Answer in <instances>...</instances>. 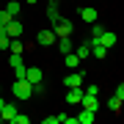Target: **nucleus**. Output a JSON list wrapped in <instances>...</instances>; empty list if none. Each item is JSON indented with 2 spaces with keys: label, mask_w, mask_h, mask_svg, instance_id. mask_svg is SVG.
<instances>
[{
  "label": "nucleus",
  "mask_w": 124,
  "mask_h": 124,
  "mask_svg": "<svg viewBox=\"0 0 124 124\" xmlns=\"http://www.w3.org/2000/svg\"><path fill=\"white\" fill-rule=\"evenodd\" d=\"M11 94L17 99H31L33 97V83H28V80H14V85H11Z\"/></svg>",
  "instance_id": "nucleus-1"
},
{
  "label": "nucleus",
  "mask_w": 124,
  "mask_h": 124,
  "mask_svg": "<svg viewBox=\"0 0 124 124\" xmlns=\"http://www.w3.org/2000/svg\"><path fill=\"white\" fill-rule=\"evenodd\" d=\"M22 31H25V25L19 22L17 17H11L8 22H6V36H8V39H19V36H22Z\"/></svg>",
  "instance_id": "nucleus-2"
},
{
  "label": "nucleus",
  "mask_w": 124,
  "mask_h": 124,
  "mask_svg": "<svg viewBox=\"0 0 124 124\" xmlns=\"http://www.w3.org/2000/svg\"><path fill=\"white\" fill-rule=\"evenodd\" d=\"M72 31H75V25L69 22V19H58V22H53V33L58 36V39H61V36H72Z\"/></svg>",
  "instance_id": "nucleus-3"
},
{
  "label": "nucleus",
  "mask_w": 124,
  "mask_h": 124,
  "mask_svg": "<svg viewBox=\"0 0 124 124\" xmlns=\"http://www.w3.org/2000/svg\"><path fill=\"white\" fill-rule=\"evenodd\" d=\"M116 41H119V36H116L113 31H102V36L97 39V44H102L105 50H110V47H116Z\"/></svg>",
  "instance_id": "nucleus-4"
},
{
  "label": "nucleus",
  "mask_w": 124,
  "mask_h": 124,
  "mask_svg": "<svg viewBox=\"0 0 124 124\" xmlns=\"http://www.w3.org/2000/svg\"><path fill=\"white\" fill-rule=\"evenodd\" d=\"M55 39H58V36H55L53 31H39V36H36V44H41V47H53Z\"/></svg>",
  "instance_id": "nucleus-5"
},
{
  "label": "nucleus",
  "mask_w": 124,
  "mask_h": 124,
  "mask_svg": "<svg viewBox=\"0 0 124 124\" xmlns=\"http://www.w3.org/2000/svg\"><path fill=\"white\" fill-rule=\"evenodd\" d=\"M25 80L28 83H41V80H44V72L39 66H25Z\"/></svg>",
  "instance_id": "nucleus-6"
},
{
  "label": "nucleus",
  "mask_w": 124,
  "mask_h": 124,
  "mask_svg": "<svg viewBox=\"0 0 124 124\" xmlns=\"http://www.w3.org/2000/svg\"><path fill=\"white\" fill-rule=\"evenodd\" d=\"M80 105L88 108V110H99V99H97V94H88V91H83V99H80Z\"/></svg>",
  "instance_id": "nucleus-7"
},
{
  "label": "nucleus",
  "mask_w": 124,
  "mask_h": 124,
  "mask_svg": "<svg viewBox=\"0 0 124 124\" xmlns=\"http://www.w3.org/2000/svg\"><path fill=\"white\" fill-rule=\"evenodd\" d=\"M80 99H83V85L66 88V102H69V105H80Z\"/></svg>",
  "instance_id": "nucleus-8"
},
{
  "label": "nucleus",
  "mask_w": 124,
  "mask_h": 124,
  "mask_svg": "<svg viewBox=\"0 0 124 124\" xmlns=\"http://www.w3.org/2000/svg\"><path fill=\"white\" fill-rule=\"evenodd\" d=\"M17 113H19V110H17V105H14V102H6V105H3V110H0L3 121H8V124H11V119H14Z\"/></svg>",
  "instance_id": "nucleus-9"
},
{
  "label": "nucleus",
  "mask_w": 124,
  "mask_h": 124,
  "mask_svg": "<svg viewBox=\"0 0 124 124\" xmlns=\"http://www.w3.org/2000/svg\"><path fill=\"white\" fill-rule=\"evenodd\" d=\"M55 44H58V50H61L63 55L75 50V44H72V36H61V39H55Z\"/></svg>",
  "instance_id": "nucleus-10"
},
{
  "label": "nucleus",
  "mask_w": 124,
  "mask_h": 124,
  "mask_svg": "<svg viewBox=\"0 0 124 124\" xmlns=\"http://www.w3.org/2000/svg\"><path fill=\"white\" fill-rule=\"evenodd\" d=\"M63 85H66V88L83 85V75H80V72H72V75H66V77H63Z\"/></svg>",
  "instance_id": "nucleus-11"
},
{
  "label": "nucleus",
  "mask_w": 124,
  "mask_h": 124,
  "mask_svg": "<svg viewBox=\"0 0 124 124\" xmlns=\"http://www.w3.org/2000/svg\"><path fill=\"white\" fill-rule=\"evenodd\" d=\"M94 119H97V110H88V108H83L77 116V124H94Z\"/></svg>",
  "instance_id": "nucleus-12"
},
{
  "label": "nucleus",
  "mask_w": 124,
  "mask_h": 124,
  "mask_svg": "<svg viewBox=\"0 0 124 124\" xmlns=\"http://www.w3.org/2000/svg\"><path fill=\"white\" fill-rule=\"evenodd\" d=\"M80 17H83L85 22H97V8H91V6H85V8H80Z\"/></svg>",
  "instance_id": "nucleus-13"
},
{
  "label": "nucleus",
  "mask_w": 124,
  "mask_h": 124,
  "mask_svg": "<svg viewBox=\"0 0 124 124\" xmlns=\"http://www.w3.org/2000/svg\"><path fill=\"white\" fill-rule=\"evenodd\" d=\"M8 66H11V69H22V66H25L22 55H19V53H11V55H8Z\"/></svg>",
  "instance_id": "nucleus-14"
},
{
  "label": "nucleus",
  "mask_w": 124,
  "mask_h": 124,
  "mask_svg": "<svg viewBox=\"0 0 124 124\" xmlns=\"http://www.w3.org/2000/svg\"><path fill=\"white\" fill-rule=\"evenodd\" d=\"M47 19H50V22H58V19H61V14H58V3H50V6H47Z\"/></svg>",
  "instance_id": "nucleus-15"
},
{
  "label": "nucleus",
  "mask_w": 124,
  "mask_h": 124,
  "mask_svg": "<svg viewBox=\"0 0 124 124\" xmlns=\"http://www.w3.org/2000/svg\"><path fill=\"white\" fill-rule=\"evenodd\" d=\"M63 61H66V66H69V69H77V66H80V58L75 55V50H72V53H66V55H63Z\"/></svg>",
  "instance_id": "nucleus-16"
},
{
  "label": "nucleus",
  "mask_w": 124,
  "mask_h": 124,
  "mask_svg": "<svg viewBox=\"0 0 124 124\" xmlns=\"http://www.w3.org/2000/svg\"><path fill=\"white\" fill-rule=\"evenodd\" d=\"M88 47H91V55H97V58H105L108 55V50L102 44H97V41H88Z\"/></svg>",
  "instance_id": "nucleus-17"
},
{
  "label": "nucleus",
  "mask_w": 124,
  "mask_h": 124,
  "mask_svg": "<svg viewBox=\"0 0 124 124\" xmlns=\"http://www.w3.org/2000/svg\"><path fill=\"white\" fill-rule=\"evenodd\" d=\"M8 50H11V53H19V55H22V53H25V44H22L19 39H8Z\"/></svg>",
  "instance_id": "nucleus-18"
},
{
  "label": "nucleus",
  "mask_w": 124,
  "mask_h": 124,
  "mask_svg": "<svg viewBox=\"0 0 124 124\" xmlns=\"http://www.w3.org/2000/svg\"><path fill=\"white\" fill-rule=\"evenodd\" d=\"M121 102H124V99H121V97H116V94H113V97L108 99V108H110L113 113H119V110H121Z\"/></svg>",
  "instance_id": "nucleus-19"
},
{
  "label": "nucleus",
  "mask_w": 124,
  "mask_h": 124,
  "mask_svg": "<svg viewBox=\"0 0 124 124\" xmlns=\"http://www.w3.org/2000/svg\"><path fill=\"white\" fill-rule=\"evenodd\" d=\"M19 8H22V6H19L17 0H8V6H6V11H8V17H17V14H19Z\"/></svg>",
  "instance_id": "nucleus-20"
},
{
  "label": "nucleus",
  "mask_w": 124,
  "mask_h": 124,
  "mask_svg": "<svg viewBox=\"0 0 124 124\" xmlns=\"http://www.w3.org/2000/svg\"><path fill=\"white\" fill-rule=\"evenodd\" d=\"M75 55L80 58V61H83V58H88V55H91V47H88V44H80V47H77V53H75Z\"/></svg>",
  "instance_id": "nucleus-21"
},
{
  "label": "nucleus",
  "mask_w": 124,
  "mask_h": 124,
  "mask_svg": "<svg viewBox=\"0 0 124 124\" xmlns=\"http://www.w3.org/2000/svg\"><path fill=\"white\" fill-rule=\"evenodd\" d=\"M94 28H91V41H97L99 39V36H102V31H105V28H102V25H97V22H91Z\"/></svg>",
  "instance_id": "nucleus-22"
},
{
  "label": "nucleus",
  "mask_w": 124,
  "mask_h": 124,
  "mask_svg": "<svg viewBox=\"0 0 124 124\" xmlns=\"http://www.w3.org/2000/svg\"><path fill=\"white\" fill-rule=\"evenodd\" d=\"M11 124H31V116H25V113H17L11 119Z\"/></svg>",
  "instance_id": "nucleus-23"
},
{
  "label": "nucleus",
  "mask_w": 124,
  "mask_h": 124,
  "mask_svg": "<svg viewBox=\"0 0 124 124\" xmlns=\"http://www.w3.org/2000/svg\"><path fill=\"white\" fill-rule=\"evenodd\" d=\"M8 19H11V17H8V11H6V8H0V25H6Z\"/></svg>",
  "instance_id": "nucleus-24"
},
{
  "label": "nucleus",
  "mask_w": 124,
  "mask_h": 124,
  "mask_svg": "<svg viewBox=\"0 0 124 124\" xmlns=\"http://www.w3.org/2000/svg\"><path fill=\"white\" fill-rule=\"evenodd\" d=\"M0 50H8V36H6V33L0 36Z\"/></svg>",
  "instance_id": "nucleus-25"
},
{
  "label": "nucleus",
  "mask_w": 124,
  "mask_h": 124,
  "mask_svg": "<svg viewBox=\"0 0 124 124\" xmlns=\"http://www.w3.org/2000/svg\"><path fill=\"white\" fill-rule=\"evenodd\" d=\"M22 77H25V66L22 69H14V80H22Z\"/></svg>",
  "instance_id": "nucleus-26"
},
{
  "label": "nucleus",
  "mask_w": 124,
  "mask_h": 124,
  "mask_svg": "<svg viewBox=\"0 0 124 124\" xmlns=\"http://www.w3.org/2000/svg\"><path fill=\"white\" fill-rule=\"evenodd\" d=\"M116 97H121V99H124V83H119V85H116Z\"/></svg>",
  "instance_id": "nucleus-27"
},
{
  "label": "nucleus",
  "mask_w": 124,
  "mask_h": 124,
  "mask_svg": "<svg viewBox=\"0 0 124 124\" xmlns=\"http://www.w3.org/2000/svg\"><path fill=\"white\" fill-rule=\"evenodd\" d=\"M3 105H6V99H3V97H0V110H3Z\"/></svg>",
  "instance_id": "nucleus-28"
},
{
  "label": "nucleus",
  "mask_w": 124,
  "mask_h": 124,
  "mask_svg": "<svg viewBox=\"0 0 124 124\" xmlns=\"http://www.w3.org/2000/svg\"><path fill=\"white\" fill-rule=\"evenodd\" d=\"M25 3H31V6H33V3H36V0H25Z\"/></svg>",
  "instance_id": "nucleus-29"
},
{
  "label": "nucleus",
  "mask_w": 124,
  "mask_h": 124,
  "mask_svg": "<svg viewBox=\"0 0 124 124\" xmlns=\"http://www.w3.org/2000/svg\"><path fill=\"white\" fill-rule=\"evenodd\" d=\"M50 3H58V0H50Z\"/></svg>",
  "instance_id": "nucleus-30"
},
{
  "label": "nucleus",
  "mask_w": 124,
  "mask_h": 124,
  "mask_svg": "<svg viewBox=\"0 0 124 124\" xmlns=\"http://www.w3.org/2000/svg\"><path fill=\"white\" fill-rule=\"evenodd\" d=\"M0 121H3V116H0Z\"/></svg>",
  "instance_id": "nucleus-31"
}]
</instances>
